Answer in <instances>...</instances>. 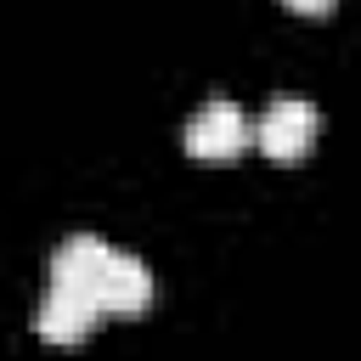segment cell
Instances as JSON below:
<instances>
[{
	"label": "cell",
	"instance_id": "obj_3",
	"mask_svg": "<svg viewBox=\"0 0 361 361\" xmlns=\"http://www.w3.org/2000/svg\"><path fill=\"white\" fill-rule=\"evenodd\" d=\"M316 130H322V113H316L310 102H299V96H276V102L259 113V124H254V141H259L271 158L293 164V158H305V152H310Z\"/></svg>",
	"mask_w": 361,
	"mask_h": 361
},
{
	"label": "cell",
	"instance_id": "obj_5",
	"mask_svg": "<svg viewBox=\"0 0 361 361\" xmlns=\"http://www.w3.org/2000/svg\"><path fill=\"white\" fill-rule=\"evenodd\" d=\"M113 243H102L96 231H73V237H62L56 243V254H51V282H73V288H90V276H96V265H102V254H107Z\"/></svg>",
	"mask_w": 361,
	"mask_h": 361
},
{
	"label": "cell",
	"instance_id": "obj_2",
	"mask_svg": "<svg viewBox=\"0 0 361 361\" xmlns=\"http://www.w3.org/2000/svg\"><path fill=\"white\" fill-rule=\"evenodd\" d=\"M90 299H96L102 316H141L152 305V271H147V259L130 254V248H107L102 265H96V276H90Z\"/></svg>",
	"mask_w": 361,
	"mask_h": 361
},
{
	"label": "cell",
	"instance_id": "obj_6",
	"mask_svg": "<svg viewBox=\"0 0 361 361\" xmlns=\"http://www.w3.org/2000/svg\"><path fill=\"white\" fill-rule=\"evenodd\" d=\"M282 6H293V11H305V17H327V11H333V0H282Z\"/></svg>",
	"mask_w": 361,
	"mask_h": 361
},
{
	"label": "cell",
	"instance_id": "obj_4",
	"mask_svg": "<svg viewBox=\"0 0 361 361\" xmlns=\"http://www.w3.org/2000/svg\"><path fill=\"white\" fill-rule=\"evenodd\" d=\"M96 322H102V310H96L90 288H73V282H45V299H39V310H34L39 338H51V344H79Z\"/></svg>",
	"mask_w": 361,
	"mask_h": 361
},
{
	"label": "cell",
	"instance_id": "obj_1",
	"mask_svg": "<svg viewBox=\"0 0 361 361\" xmlns=\"http://www.w3.org/2000/svg\"><path fill=\"white\" fill-rule=\"evenodd\" d=\"M248 141H254V124H248V113H243L237 102H226V96L203 102V107L186 118V130H180V147H186L192 158H203V164L237 158Z\"/></svg>",
	"mask_w": 361,
	"mask_h": 361
}]
</instances>
